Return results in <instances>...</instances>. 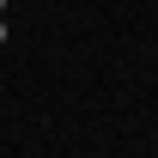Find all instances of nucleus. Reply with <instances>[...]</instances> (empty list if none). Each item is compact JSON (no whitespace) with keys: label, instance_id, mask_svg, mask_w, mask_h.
<instances>
[{"label":"nucleus","instance_id":"1","mask_svg":"<svg viewBox=\"0 0 158 158\" xmlns=\"http://www.w3.org/2000/svg\"><path fill=\"white\" fill-rule=\"evenodd\" d=\"M6 31H12V24H6V19H0V43H6Z\"/></svg>","mask_w":158,"mask_h":158},{"label":"nucleus","instance_id":"2","mask_svg":"<svg viewBox=\"0 0 158 158\" xmlns=\"http://www.w3.org/2000/svg\"><path fill=\"white\" fill-rule=\"evenodd\" d=\"M0 19H6V0H0Z\"/></svg>","mask_w":158,"mask_h":158}]
</instances>
